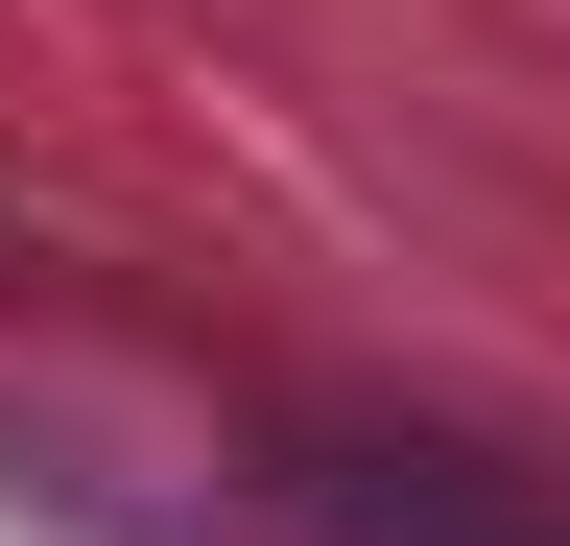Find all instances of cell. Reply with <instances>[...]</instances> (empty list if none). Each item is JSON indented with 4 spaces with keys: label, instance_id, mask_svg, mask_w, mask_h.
<instances>
[{
    "label": "cell",
    "instance_id": "obj_1",
    "mask_svg": "<svg viewBox=\"0 0 570 546\" xmlns=\"http://www.w3.org/2000/svg\"><path fill=\"white\" fill-rule=\"evenodd\" d=\"M285 499H309V546H570L547 475H499L452 428H285Z\"/></svg>",
    "mask_w": 570,
    "mask_h": 546
}]
</instances>
